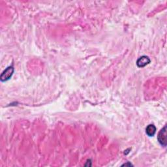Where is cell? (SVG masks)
Instances as JSON below:
<instances>
[{
    "instance_id": "obj_3",
    "label": "cell",
    "mask_w": 167,
    "mask_h": 167,
    "mask_svg": "<svg viewBox=\"0 0 167 167\" xmlns=\"http://www.w3.org/2000/svg\"><path fill=\"white\" fill-rule=\"evenodd\" d=\"M150 63V60L147 56H142L138 59L137 61V65L138 67H144L146 65H147V64H149Z\"/></svg>"
},
{
    "instance_id": "obj_1",
    "label": "cell",
    "mask_w": 167,
    "mask_h": 167,
    "mask_svg": "<svg viewBox=\"0 0 167 167\" xmlns=\"http://www.w3.org/2000/svg\"><path fill=\"white\" fill-rule=\"evenodd\" d=\"M167 134H166V126L165 125L163 129L160 130L157 136V139L159 142L160 143V144L166 147V144H167Z\"/></svg>"
},
{
    "instance_id": "obj_2",
    "label": "cell",
    "mask_w": 167,
    "mask_h": 167,
    "mask_svg": "<svg viewBox=\"0 0 167 167\" xmlns=\"http://www.w3.org/2000/svg\"><path fill=\"white\" fill-rule=\"evenodd\" d=\"M13 73H14V68L12 67H8L1 74V76H0L1 80L2 82H5L9 80L11 78L12 74H13Z\"/></svg>"
},
{
    "instance_id": "obj_4",
    "label": "cell",
    "mask_w": 167,
    "mask_h": 167,
    "mask_svg": "<svg viewBox=\"0 0 167 167\" xmlns=\"http://www.w3.org/2000/svg\"><path fill=\"white\" fill-rule=\"evenodd\" d=\"M156 130H157V129H156V126L153 124H150V125L147 126L146 129V133L147 134V136L153 137V136H154V134H156Z\"/></svg>"
},
{
    "instance_id": "obj_5",
    "label": "cell",
    "mask_w": 167,
    "mask_h": 167,
    "mask_svg": "<svg viewBox=\"0 0 167 167\" xmlns=\"http://www.w3.org/2000/svg\"><path fill=\"white\" fill-rule=\"evenodd\" d=\"M127 165H129V166H132V165L131 164H124V165H123V166H127Z\"/></svg>"
}]
</instances>
